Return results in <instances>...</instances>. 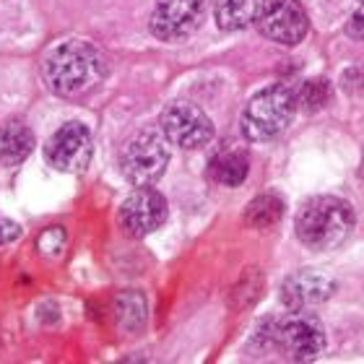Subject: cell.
<instances>
[{
    "label": "cell",
    "instance_id": "1",
    "mask_svg": "<svg viewBox=\"0 0 364 364\" xmlns=\"http://www.w3.org/2000/svg\"><path fill=\"white\" fill-rule=\"evenodd\" d=\"M42 76L47 89L58 97H81L105 81L107 58L91 42L70 39L47 55Z\"/></svg>",
    "mask_w": 364,
    "mask_h": 364
},
{
    "label": "cell",
    "instance_id": "2",
    "mask_svg": "<svg viewBox=\"0 0 364 364\" xmlns=\"http://www.w3.org/2000/svg\"><path fill=\"white\" fill-rule=\"evenodd\" d=\"M357 224L354 208L349 200L336 196L307 198L294 216L296 240L315 252L336 250L349 240L351 229Z\"/></svg>",
    "mask_w": 364,
    "mask_h": 364
},
{
    "label": "cell",
    "instance_id": "3",
    "mask_svg": "<svg viewBox=\"0 0 364 364\" xmlns=\"http://www.w3.org/2000/svg\"><path fill=\"white\" fill-rule=\"evenodd\" d=\"M260 349L279 351L289 362H312L326 351V328L307 312H291L284 318H266L255 331Z\"/></svg>",
    "mask_w": 364,
    "mask_h": 364
},
{
    "label": "cell",
    "instance_id": "4",
    "mask_svg": "<svg viewBox=\"0 0 364 364\" xmlns=\"http://www.w3.org/2000/svg\"><path fill=\"white\" fill-rule=\"evenodd\" d=\"M296 114V94L287 84H273L268 89L258 91L255 97L245 105L240 125L247 141H271L281 136L291 125Z\"/></svg>",
    "mask_w": 364,
    "mask_h": 364
},
{
    "label": "cell",
    "instance_id": "5",
    "mask_svg": "<svg viewBox=\"0 0 364 364\" xmlns=\"http://www.w3.org/2000/svg\"><path fill=\"white\" fill-rule=\"evenodd\" d=\"M169 164V149L167 138L159 128L138 130L130 138L120 156V169L125 180L133 182L136 188H151L154 182H159L161 175L167 172Z\"/></svg>",
    "mask_w": 364,
    "mask_h": 364
},
{
    "label": "cell",
    "instance_id": "6",
    "mask_svg": "<svg viewBox=\"0 0 364 364\" xmlns=\"http://www.w3.org/2000/svg\"><path fill=\"white\" fill-rule=\"evenodd\" d=\"M159 130L164 133L169 144L196 151L211 144L213 138V122L200 107L190 102H175L169 105L159 117Z\"/></svg>",
    "mask_w": 364,
    "mask_h": 364
},
{
    "label": "cell",
    "instance_id": "7",
    "mask_svg": "<svg viewBox=\"0 0 364 364\" xmlns=\"http://www.w3.org/2000/svg\"><path fill=\"white\" fill-rule=\"evenodd\" d=\"M258 29L276 45L294 47L307 37L310 21L299 0H263L258 14Z\"/></svg>",
    "mask_w": 364,
    "mask_h": 364
},
{
    "label": "cell",
    "instance_id": "8",
    "mask_svg": "<svg viewBox=\"0 0 364 364\" xmlns=\"http://www.w3.org/2000/svg\"><path fill=\"white\" fill-rule=\"evenodd\" d=\"M205 0H154L151 34L161 42H182L200 26Z\"/></svg>",
    "mask_w": 364,
    "mask_h": 364
},
{
    "label": "cell",
    "instance_id": "9",
    "mask_svg": "<svg viewBox=\"0 0 364 364\" xmlns=\"http://www.w3.org/2000/svg\"><path fill=\"white\" fill-rule=\"evenodd\" d=\"M45 159L60 172H84L91 159V130L84 122H65L45 144Z\"/></svg>",
    "mask_w": 364,
    "mask_h": 364
},
{
    "label": "cell",
    "instance_id": "10",
    "mask_svg": "<svg viewBox=\"0 0 364 364\" xmlns=\"http://www.w3.org/2000/svg\"><path fill=\"white\" fill-rule=\"evenodd\" d=\"M167 221V198L154 188H138L120 208V227L130 237H149Z\"/></svg>",
    "mask_w": 364,
    "mask_h": 364
},
{
    "label": "cell",
    "instance_id": "11",
    "mask_svg": "<svg viewBox=\"0 0 364 364\" xmlns=\"http://www.w3.org/2000/svg\"><path fill=\"white\" fill-rule=\"evenodd\" d=\"M336 291V281L318 271H296L281 284V302L291 312H307L328 302Z\"/></svg>",
    "mask_w": 364,
    "mask_h": 364
},
{
    "label": "cell",
    "instance_id": "12",
    "mask_svg": "<svg viewBox=\"0 0 364 364\" xmlns=\"http://www.w3.org/2000/svg\"><path fill=\"white\" fill-rule=\"evenodd\" d=\"M247 172H250V161H247V154L240 149L219 151L208 164L211 180L224 185V188H240L247 180Z\"/></svg>",
    "mask_w": 364,
    "mask_h": 364
},
{
    "label": "cell",
    "instance_id": "13",
    "mask_svg": "<svg viewBox=\"0 0 364 364\" xmlns=\"http://www.w3.org/2000/svg\"><path fill=\"white\" fill-rule=\"evenodd\" d=\"M263 0H216V23L221 31H242L258 21Z\"/></svg>",
    "mask_w": 364,
    "mask_h": 364
},
{
    "label": "cell",
    "instance_id": "14",
    "mask_svg": "<svg viewBox=\"0 0 364 364\" xmlns=\"http://www.w3.org/2000/svg\"><path fill=\"white\" fill-rule=\"evenodd\" d=\"M34 151V136L23 122H8L0 133V164L16 167Z\"/></svg>",
    "mask_w": 364,
    "mask_h": 364
},
{
    "label": "cell",
    "instance_id": "15",
    "mask_svg": "<svg viewBox=\"0 0 364 364\" xmlns=\"http://www.w3.org/2000/svg\"><path fill=\"white\" fill-rule=\"evenodd\" d=\"M281 216H284V203L276 196H258L245 211V221L255 229H271L273 224H279Z\"/></svg>",
    "mask_w": 364,
    "mask_h": 364
},
{
    "label": "cell",
    "instance_id": "16",
    "mask_svg": "<svg viewBox=\"0 0 364 364\" xmlns=\"http://www.w3.org/2000/svg\"><path fill=\"white\" fill-rule=\"evenodd\" d=\"M117 323L128 333H136L138 328L146 326V299L144 294H138L136 289L117 296Z\"/></svg>",
    "mask_w": 364,
    "mask_h": 364
},
{
    "label": "cell",
    "instance_id": "17",
    "mask_svg": "<svg viewBox=\"0 0 364 364\" xmlns=\"http://www.w3.org/2000/svg\"><path fill=\"white\" fill-rule=\"evenodd\" d=\"M294 94H296V109H304V112H320L333 99L331 81H326V78H310L299 89H294Z\"/></svg>",
    "mask_w": 364,
    "mask_h": 364
},
{
    "label": "cell",
    "instance_id": "18",
    "mask_svg": "<svg viewBox=\"0 0 364 364\" xmlns=\"http://www.w3.org/2000/svg\"><path fill=\"white\" fill-rule=\"evenodd\" d=\"M37 247L45 255H60L65 247V229L63 227H47L37 240Z\"/></svg>",
    "mask_w": 364,
    "mask_h": 364
},
{
    "label": "cell",
    "instance_id": "19",
    "mask_svg": "<svg viewBox=\"0 0 364 364\" xmlns=\"http://www.w3.org/2000/svg\"><path fill=\"white\" fill-rule=\"evenodd\" d=\"M16 237H21V227H18L16 221L3 219V216H0V245L14 242Z\"/></svg>",
    "mask_w": 364,
    "mask_h": 364
},
{
    "label": "cell",
    "instance_id": "20",
    "mask_svg": "<svg viewBox=\"0 0 364 364\" xmlns=\"http://www.w3.org/2000/svg\"><path fill=\"white\" fill-rule=\"evenodd\" d=\"M346 31H349L351 39L364 42V3H362V8H359L357 14L351 16V21H349V26H346Z\"/></svg>",
    "mask_w": 364,
    "mask_h": 364
},
{
    "label": "cell",
    "instance_id": "21",
    "mask_svg": "<svg viewBox=\"0 0 364 364\" xmlns=\"http://www.w3.org/2000/svg\"><path fill=\"white\" fill-rule=\"evenodd\" d=\"M362 172H364V169H362Z\"/></svg>",
    "mask_w": 364,
    "mask_h": 364
},
{
    "label": "cell",
    "instance_id": "22",
    "mask_svg": "<svg viewBox=\"0 0 364 364\" xmlns=\"http://www.w3.org/2000/svg\"><path fill=\"white\" fill-rule=\"evenodd\" d=\"M362 3H364V0H362Z\"/></svg>",
    "mask_w": 364,
    "mask_h": 364
}]
</instances>
